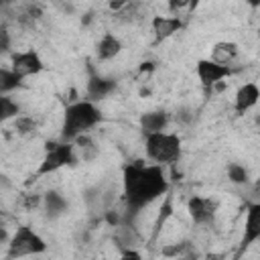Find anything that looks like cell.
<instances>
[{"mask_svg":"<svg viewBox=\"0 0 260 260\" xmlns=\"http://www.w3.org/2000/svg\"><path fill=\"white\" fill-rule=\"evenodd\" d=\"M169 191V179L160 165L132 160L122 171V195L128 215H136L146 205Z\"/></svg>","mask_w":260,"mask_h":260,"instance_id":"obj_1","label":"cell"},{"mask_svg":"<svg viewBox=\"0 0 260 260\" xmlns=\"http://www.w3.org/2000/svg\"><path fill=\"white\" fill-rule=\"evenodd\" d=\"M102 122V110L87 102V100H77L69 104L63 110V120H61V132L59 140L63 142H73L75 138L87 134L93 126Z\"/></svg>","mask_w":260,"mask_h":260,"instance_id":"obj_2","label":"cell"},{"mask_svg":"<svg viewBox=\"0 0 260 260\" xmlns=\"http://www.w3.org/2000/svg\"><path fill=\"white\" fill-rule=\"evenodd\" d=\"M144 152L146 158L152 165H173L181 158L183 152V142L181 136L175 132H156V134H148L144 136Z\"/></svg>","mask_w":260,"mask_h":260,"instance_id":"obj_3","label":"cell"},{"mask_svg":"<svg viewBox=\"0 0 260 260\" xmlns=\"http://www.w3.org/2000/svg\"><path fill=\"white\" fill-rule=\"evenodd\" d=\"M43 252H47V242L30 225H18L6 244V260H20Z\"/></svg>","mask_w":260,"mask_h":260,"instance_id":"obj_4","label":"cell"},{"mask_svg":"<svg viewBox=\"0 0 260 260\" xmlns=\"http://www.w3.org/2000/svg\"><path fill=\"white\" fill-rule=\"evenodd\" d=\"M77 162V154H75V146L73 142H63V140H55V142H47L45 146V154L39 162L37 175H51L57 173L63 167H73Z\"/></svg>","mask_w":260,"mask_h":260,"instance_id":"obj_5","label":"cell"},{"mask_svg":"<svg viewBox=\"0 0 260 260\" xmlns=\"http://www.w3.org/2000/svg\"><path fill=\"white\" fill-rule=\"evenodd\" d=\"M195 73H197L201 85L205 89H211V87L219 85L223 79L232 77L236 73V69L234 67H228V65H219V63H215L211 59H199L195 63Z\"/></svg>","mask_w":260,"mask_h":260,"instance_id":"obj_6","label":"cell"},{"mask_svg":"<svg viewBox=\"0 0 260 260\" xmlns=\"http://www.w3.org/2000/svg\"><path fill=\"white\" fill-rule=\"evenodd\" d=\"M43 67H45L43 59L35 49H24V51H12L10 53V69L22 79L39 75L43 71Z\"/></svg>","mask_w":260,"mask_h":260,"instance_id":"obj_7","label":"cell"},{"mask_svg":"<svg viewBox=\"0 0 260 260\" xmlns=\"http://www.w3.org/2000/svg\"><path fill=\"white\" fill-rule=\"evenodd\" d=\"M187 213L195 225H209L217 213V201L203 195H191L187 201Z\"/></svg>","mask_w":260,"mask_h":260,"instance_id":"obj_8","label":"cell"},{"mask_svg":"<svg viewBox=\"0 0 260 260\" xmlns=\"http://www.w3.org/2000/svg\"><path fill=\"white\" fill-rule=\"evenodd\" d=\"M116 85H118V81L114 77H104V75L91 73L87 79V85H85V100L91 104L102 102L116 89Z\"/></svg>","mask_w":260,"mask_h":260,"instance_id":"obj_9","label":"cell"},{"mask_svg":"<svg viewBox=\"0 0 260 260\" xmlns=\"http://www.w3.org/2000/svg\"><path fill=\"white\" fill-rule=\"evenodd\" d=\"M183 26H185V20H183L179 14H171V16L156 14V16H152V20H150V28H152V32H154L156 43H160V41L173 37V35L179 32Z\"/></svg>","mask_w":260,"mask_h":260,"instance_id":"obj_10","label":"cell"},{"mask_svg":"<svg viewBox=\"0 0 260 260\" xmlns=\"http://www.w3.org/2000/svg\"><path fill=\"white\" fill-rule=\"evenodd\" d=\"M260 240V203H250L246 209V221H244V236H242V248L248 250L252 244Z\"/></svg>","mask_w":260,"mask_h":260,"instance_id":"obj_11","label":"cell"},{"mask_svg":"<svg viewBox=\"0 0 260 260\" xmlns=\"http://www.w3.org/2000/svg\"><path fill=\"white\" fill-rule=\"evenodd\" d=\"M41 207H43L47 219H59L61 215L67 213L69 201L63 197V193H59L55 189H49L41 195Z\"/></svg>","mask_w":260,"mask_h":260,"instance_id":"obj_12","label":"cell"},{"mask_svg":"<svg viewBox=\"0 0 260 260\" xmlns=\"http://www.w3.org/2000/svg\"><path fill=\"white\" fill-rule=\"evenodd\" d=\"M260 100V87L254 81H246L244 85L238 87L236 98H234V110L236 114H246L248 110H252Z\"/></svg>","mask_w":260,"mask_h":260,"instance_id":"obj_13","label":"cell"},{"mask_svg":"<svg viewBox=\"0 0 260 260\" xmlns=\"http://www.w3.org/2000/svg\"><path fill=\"white\" fill-rule=\"evenodd\" d=\"M171 116L165 110H150V112H142L138 118V126L142 130L144 136L148 134H156V132H165L169 126Z\"/></svg>","mask_w":260,"mask_h":260,"instance_id":"obj_14","label":"cell"},{"mask_svg":"<svg viewBox=\"0 0 260 260\" xmlns=\"http://www.w3.org/2000/svg\"><path fill=\"white\" fill-rule=\"evenodd\" d=\"M122 51V41L114 32H104L95 45V57L100 61H112Z\"/></svg>","mask_w":260,"mask_h":260,"instance_id":"obj_15","label":"cell"},{"mask_svg":"<svg viewBox=\"0 0 260 260\" xmlns=\"http://www.w3.org/2000/svg\"><path fill=\"white\" fill-rule=\"evenodd\" d=\"M238 53H240V47L236 43H232V41H219V43L213 45L209 59L215 61V63H219V65L232 67V63L238 59Z\"/></svg>","mask_w":260,"mask_h":260,"instance_id":"obj_16","label":"cell"},{"mask_svg":"<svg viewBox=\"0 0 260 260\" xmlns=\"http://www.w3.org/2000/svg\"><path fill=\"white\" fill-rule=\"evenodd\" d=\"M24 85V79L18 77L10 67L0 65V95H10L12 91L20 89Z\"/></svg>","mask_w":260,"mask_h":260,"instance_id":"obj_17","label":"cell"},{"mask_svg":"<svg viewBox=\"0 0 260 260\" xmlns=\"http://www.w3.org/2000/svg\"><path fill=\"white\" fill-rule=\"evenodd\" d=\"M73 146H75V154H77V160H93L98 156V146L93 144V140L83 134L79 138L73 140Z\"/></svg>","mask_w":260,"mask_h":260,"instance_id":"obj_18","label":"cell"},{"mask_svg":"<svg viewBox=\"0 0 260 260\" xmlns=\"http://www.w3.org/2000/svg\"><path fill=\"white\" fill-rule=\"evenodd\" d=\"M20 116V104L10 95H0V126Z\"/></svg>","mask_w":260,"mask_h":260,"instance_id":"obj_19","label":"cell"},{"mask_svg":"<svg viewBox=\"0 0 260 260\" xmlns=\"http://www.w3.org/2000/svg\"><path fill=\"white\" fill-rule=\"evenodd\" d=\"M225 175H228V181L234 183V185H248V181H250L248 169L240 162H230L225 167Z\"/></svg>","mask_w":260,"mask_h":260,"instance_id":"obj_20","label":"cell"},{"mask_svg":"<svg viewBox=\"0 0 260 260\" xmlns=\"http://www.w3.org/2000/svg\"><path fill=\"white\" fill-rule=\"evenodd\" d=\"M191 250V242H177V244H169L160 248V254L167 258H181L183 254H187Z\"/></svg>","mask_w":260,"mask_h":260,"instance_id":"obj_21","label":"cell"},{"mask_svg":"<svg viewBox=\"0 0 260 260\" xmlns=\"http://www.w3.org/2000/svg\"><path fill=\"white\" fill-rule=\"evenodd\" d=\"M14 130L18 132V134H22V136H26V134H32L35 130H37V122L32 120V118H28V116H18V118H14Z\"/></svg>","mask_w":260,"mask_h":260,"instance_id":"obj_22","label":"cell"},{"mask_svg":"<svg viewBox=\"0 0 260 260\" xmlns=\"http://www.w3.org/2000/svg\"><path fill=\"white\" fill-rule=\"evenodd\" d=\"M12 47V39H10V32L6 28H0V55H10Z\"/></svg>","mask_w":260,"mask_h":260,"instance_id":"obj_23","label":"cell"},{"mask_svg":"<svg viewBox=\"0 0 260 260\" xmlns=\"http://www.w3.org/2000/svg\"><path fill=\"white\" fill-rule=\"evenodd\" d=\"M120 260H142V254L134 248H126L122 254H120Z\"/></svg>","mask_w":260,"mask_h":260,"instance_id":"obj_24","label":"cell"},{"mask_svg":"<svg viewBox=\"0 0 260 260\" xmlns=\"http://www.w3.org/2000/svg\"><path fill=\"white\" fill-rule=\"evenodd\" d=\"M225 256L223 254H217V252H209V254H205L203 256V260H223Z\"/></svg>","mask_w":260,"mask_h":260,"instance_id":"obj_25","label":"cell"},{"mask_svg":"<svg viewBox=\"0 0 260 260\" xmlns=\"http://www.w3.org/2000/svg\"><path fill=\"white\" fill-rule=\"evenodd\" d=\"M8 234H6V230L4 228H0V244H8Z\"/></svg>","mask_w":260,"mask_h":260,"instance_id":"obj_26","label":"cell"}]
</instances>
